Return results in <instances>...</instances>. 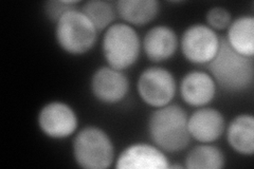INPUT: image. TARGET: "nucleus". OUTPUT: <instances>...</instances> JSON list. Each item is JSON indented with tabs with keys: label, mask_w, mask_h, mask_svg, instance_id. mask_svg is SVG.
<instances>
[{
	"label": "nucleus",
	"mask_w": 254,
	"mask_h": 169,
	"mask_svg": "<svg viewBox=\"0 0 254 169\" xmlns=\"http://www.w3.org/2000/svg\"><path fill=\"white\" fill-rule=\"evenodd\" d=\"M78 1H62V0H51L45 3V14L52 22L57 23L63 15L67 12L75 10Z\"/></svg>",
	"instance_id": "20"
},
{
	"label": "nucleus",
	"mask_w": 254,
	"mask_h": 169,
	"mask_svg": "<svg viewBox=\"0 0 254 169\" xmlns=\"http://www.w3.org/2000/svg\"><path fill=\"white\" fill-rule=\"evenodd\" d=\"M117 169H166L171 164L156 145L136 143L126 147L115 161Z\"/></svg>",
	"instance_id": "10"
},
{
	"label": "nucleus",
	"mask_w": 254,
	"mask_h": 169,
	"mask_svg": "<svg viewBox=\"0 0 254 169\" xmlns=\"http://www.w3.org/2000/svg\"><path fill=\"white\" fill-rule=\"evenodd\" d=\"M228 143L236 154L251 157L254 154V117L252 114L236 115L227 128Z\"/></svg>",
	"instance_id": "14"
},
{
	"label": "nucleus",
	"mask_w": 254,
	"mask_h": 169,
	"mask_svg": "<svg viewBox=\"0 0 254 169\" xmlns=\"http://www.w3.org/2000/svg\"><path fill=\"white\" fill-rule=\"evenodd\" d=\"M179 47L178 36L171 27L156 26L149 29L142 40V49L153 62L171 59Z\"/></svg>",
	"instance_id": "13"
},
{
	"label": "nucleus",
	"mask_w": 254,
	"mask_h": 169,
	"mask_svg": "<svg viewBox=\"0 0 254 169\" xmlns=\"http://www.w3.org/2000/svg\"><path fill=\"white\" fill-rule=\"evenodd\" d=\"M137 90L143 103L157 109L172 104L177 93V82L168 69L149 67L140 74Z\"/></svg>",
	"instance_id": "6"
},
{
	"label": "nucleus",
	"mask_w": 254,
	"mask_h": 169,
	"mask_svg": "<svg viewBox=\"0 0 254 169\" xmlns=\"http://www.w3.org/2000/svg\"><path fill=\"white\" fill-rule=\"evenodd\" d=\"M179 46L188 61L198 66H206L218 52L220 37L217 32L204 23H195L184 32Z\"/></svg>",
	"instance_id": "7"
},
{
	"label": "nucleus",
	"mask_w": 254,
	"mask_h": 169,
	"mask_svg": "<svg viewBox=\"0 0 254 169\" xmlns=\"http://www.w3.org/2000/svg\"><path fill=\"white\" fill-rule=\"evenodd\" d=\"M115 3L119 17L131 27L148 25L160 11L157 0H120Z\"/></svg>",
	"instance_id": "15"
},
{
	"label": "nucleus",
	"mask_w": 254,
	"mask_h": 169,
	"mask_svg": "<svg viewBox=\"0 0 254 169\" xmlns=\"http://www.w3.org/2000/svg\"><path fill=\"white\" fill-rule=\"evenodd\" d=\"M81 11L98 30V32L106 31L113 26L117 18V9L115 2L104 0H90L83 4Z\"/></svg>",
	"instance_id": "18"
},
{
	"label": "nucleus",
	"mask_w": 254,
	"mask_h": 169,
	"mask_svg": "<svg viewBox=\"0 0 254 169\" xmlns=\"http://www.w3.org/2000/svg\"><path fill=\"white\" fill-rule=\"evenodd\" d=\"M90 90L94 99L105 105L121 103L129 92V80L124 71L109 66L94 71L90 80Z\"/></svg>",
	"instance_id": "9"
},
{
	"label": "nucleus",
	"mask_w": 254,
	"mask_h": 169,
	"mask_svg": "<svg viewBox=\"0 0 254 169\" xmlns=\"http://www.w3.org/2000/svg\"><path fill=\"white\" fill-rule=\"evenodd\" d=\"M75 163L84 169H107L115 162V146L110 136L97 126H87L73 139Z\"/></svg>",
	"instance_id": "3"
},
{
	"label": "nucleus",
	"mask_w": 254,
	"mask_h": 169,
	"mask_svg": "<svg viewBox=\"0 0 254 169\" xmlns=\"http://www.w3.org/2000/svg\"><path fill=\"white\" fill-rule=\"evenodd\" d=\"M41 131L52 140H64L74 134L78 118L74 109L64 102H50L41 109L37 116Z\"/></svg>",
	"instance_id": "8"
},
{
	"label": "nucleus",
	"mask_w": 254,
	"mask_h": 169,
	"mask_svg": "<svg viewBox=\"0 0 254 169\" xmlns=\"http://www.w3.org/2000/svg\"><path fill=\"white\" fill-rule=\"evenodd\" d=\"M142 42L137 31L125 22L110 26L103 35L102 52L107 66L125 71L139 59Z\"/></svg>",
	"instance_id": "4"
},
{
	"label": "nucleus",
	"mask_w": 254,
	"mask_h": 169,
	"mask_svg": "<svg viewBox=\"0 0 254 169\" xmlns=\"http://www.w3.org/2000/svg\"><path fill=\"white\" fill-rule=\"evenodd\" d=\"M226 165L224 152L212 144L197 145L189 151L185 167L189 169H221Z\"/></svg>",
	"instance_id": "17"
},
{
	"label": "nucleus",
	"mask_w": 254,
	"mask_h": 169,
	"mask_svg": "<svg viewBox=\"0 0 254 169\" xmlns=\"http://www.w3.org/2000/svg\"><path fill=\"white\" fill-rule=\"evenodd\" d=\"M55 39L67 54L79 56L88 53L98 40L99 32L78 9L67 12L55 23Z\"/></svg>",
	"instance_id": "5"
},
{
	"label": "nucleus",
	"mask_w": 254,
	"mask_h": 169,
	"mask_svg": "<svg viewBox=\"0 0 254 169\" xmlns=\"http://www.w3.org/2000/svg\"><path fill=\"white\" fill-rule=\"evenodd\" d=\"M234 51L247 57L254 56V17L243 15L232 20L225 37Z\"/></svg>",
	"instance_id": "16"
},
{
	"label": "nucleus",
	"mask_w": 254,
	"mask_h": 169,
	"mask_svg": "<svg viewBox=\"0 0 254 169\" xmlns=\"http://www.w3.org/2000/svg\"><path fill=\"white\" fill-rule=\"evenodd\" d=\"M188 128L190 139L201 144H212L224 134L226 119L219 110L201 107L189 116Z\"/></svg>",
	"instance_id": "11"
},
{
	"label": "nucleus",
	"mask_w": 254,
	"mask_h": 169,
	"mask_svg": "<svg viewBox=\"0 0 254 169\" xmlns=\"http://www.w3.org/2000/svg\"><path fill=\"white\" fill-rule=\"evenodd\" d=\"M206 67L216 85L228 93L245 92L253 85V57L234 51L225 37H220L218 52Z\"/></svg>",
	"instance_id": "1"
},
{
	"label": "nucleus",
	"mask_w": 254,
	"mask_h": 169,
	"mask_svg": "<svg viewBox=\"0 0 254 169\" xmlns=\"http://www.w3.org/2000/svg\"><path fill=\"white\" fill-rule=\"evenodd\" d=\"M217 85L209 72L190 71L182 77L179 85L181 99L190 107H205L214 100Z\"/></svg>",
	"instance_id": "12"
},
{
	"label": "nucleus",
	"mask_w": 254,
	"mask_h": 169,
	"mask_svg": "<svg viewBox=\"0 0 254 169\" xmlns=\"http://www.w3.org/2000/svg\"><path fill=\"white\" fill-rule=\"evenodd\" d=\"M206 26L214 31L227 30L232 22V15L222 6H213L205 15Z\"/></svg>",
	"instance_id": "19"
},
{
	"label": "nucleus",
	"mask_w": 254,
	"mask_h": 169,
	"mask_svg": "<svg viewBox=\"0 0 254 169\" xmlns=\"http://www.w3.org/2000/svg\"><path fill=\"white\" fill-rule=\"evenodd\" d=\"M189 115L178 105L157 108L148 118V134L157 147L169 154L185 150L190 142Z\"/></svg>",
	"instance_id": "2"
}]
</instances>
